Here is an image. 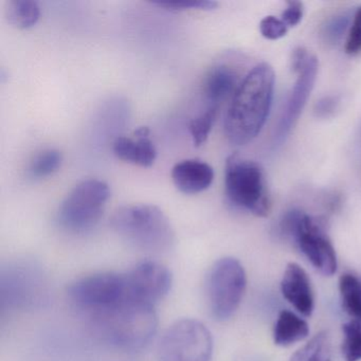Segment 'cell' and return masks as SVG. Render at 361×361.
<instances>
[{
	"label": "cell",
	"instance_id": "7",
	"mask_svg": "<svg viewBox=\"0 0 361 361\" xmlns=\"http://www.w3.org/2000/svg\"><path fill=\"white\" fill-rule=\"evenodd\" d=\"M226 195L236 208L255 216H267L270 202L261 166L238 154L228 157L225 170Z\"/></svg>",
	"mask_w": 361,
	"mask_h": 361
},
{
	"label": "cell",
	"instance_id": "26",
	"mask_svg": "<svg viewBox=\"0 0 361 361\" xmlns=\"http://www.w3.org/2000/svg\"><path fill=\"white\" fill-rule=\"evenodd\" d=\"M361 51V7L357 10L352 20L350 32L345 44L348 54H357Z\"/></svg>",
	"mask_w": 361,
	"mask_h": 361
},
{
	"label": "cell",
	"instance_id": "5",
	"mask_svg": "<svg viewBox=\"0 0 361 361\" xmlns=\"http://www.w3.org/2000/svg\"><path fill=\"white\" fill-rule=\"evenodd\" d=\"M67 295L73 305L86 314L126 302L145 303L137 295L130 271L84 276L69 285Z\"/></svg>",
	"mask_w": 361,
	"mask_h": 361
},
{
	"label": "cell",
	"instance_id": "17",
	"mask_svg": "<svg viewBox=\"0 0 361 361\" xmlns=\"http://www.w3.org/2000/svg\"><path fill=\"white\" fill-rule=\"evenodd\" d=\"M6 18L12 26L25 30L37 24L41 8L32 0H12L6 7Z\"/></svg>",
	"mask_w": 361,
	"mask_h": 361
},
{
	"label": "cell",
	"instance_id": "11",
	"mask_svg": "<svg viewBox=\"0 0 361 361\" xmlns=\"http://www.w3.org/2000/svg\"><path fill=\"white\" fill-rule=\"evenodd\" d=\"M293 71L298 73V79L289 94L274 132V145L283 143L297 123L316 82L318 60L300 48L293 54Z\"/></svg>",
	"mask_w": 361,
	"mask_h": 361
},
{
	"label": "cell",
	"instance_id": "21",
	"mask_svg": "<svg viewBox=\"0 0 361 361\" xmlns=\"http://www.w3.org/2000/svg\"><path fill=\"white\" fill-rule=\"evenodd\" d=\"M217 111H219V107L209 105L208 109L204 113L200 114V116L189 122L188 128H189L193 145L195 147H200L206 142L209 134L214 126L215 120H216Z\"/></svg>",
	"mask_w": 361,
	"mask_h": 361
},
{
	"label": "cell",
	"instance_id": "2",
	"mask_svg": "<svg viewBox=\"0 0 361 361\" xmlns=\"http://www.w3.org/2000/svg\"><path fill=\"white\" fill-rule=\"evenodd\" d=\"M88 316L105 341L126 352L142 350L157 331L155 306L141 302H126Z\"/></svg>",
	"mask_w": 361,
	"mask_h": 361
},
{
	"label": "cell",
	"instance_id": "19",
	"mask_svg": "<svg viewBox=\"0 0 361 361\" xmlns=\"http://www.w3.org/2000/svg\"><path fill=\"white\" fill-rule=\"evenodd\" d=\"M290 361H331V339L327 333L314 335L291 356Z\"/></svg>",
	"mask_w": 361,
	"mask_h": 361
},
{
	"label": "cell",
	"instance_id": "20",
	"mask_svg": "<svg viewBox=\"0 0 361 361\" xmlns=\"http://www.w3.org/2000/svg\"><path fill=\"white\" fill-rule=\"evenodd\" d=\"M62 161V153L58 149H44L31 160L28 175L33 179L45 178L56 172L61 168Z\"/></svg>",
	"mask_w": 361,
	"mask_h": 361
},
{
	"label": "cell",
	"instance_id": "6",
	"mask_svg": "<svg viewBox=\"0 0 361 361\" xmlns=\"http://www.w3.org/2000/svg\"><path fill=\"white\" fill-rule=\"evenodd\" d=\"M280 231L297 244L312 267L323 276H331L337 271L335 248L318 219L303 211H289L281 221Z\"/></svg>",
	"mask_w": 361,
	"mask_h": 361
},
{
	"label": "cell",
	"instance_id": "4",
	"mask_svg": "<svg viewBox=\"0 0 361 361\" xmlns=\"http://www.w3.org/2000/svg\"><path fill=\"white\" fill-rule=\"evenodd\" d=\"M50 300L49 278L39 264L32 261L10 262L0 269V306L3 310H42Z\"/></svg>",
	"mask_w": 361,
	"mask_h": 361
},
{
	"label": "cell",
	"instance_id": "22",
	"mask_svg": "<svg viewBox=\"0 0 361 361\" xmlns=\"http://www.w3.org/2000/svg\"><path fill=\"white\" fill-rule=\"evenodd\" d=\"M342 356L345 361L361 360V323L350 321L342 326Z\"/></svg>",
	"mask_w": 361,
	"mask_h": 361
},
{
	"label": "cell",
	"instance_id": "24",
	"mask_svg": "<svg viewBox=\"0 0 361 361\" xmlns=\"http://www.w3.org/2000/svg\"><path fill=\"white\" fill-rule=\"evenodd\" d=\"M153 5L164 8L169 11H185V10L211 11L216 9L219 4L210 0H178V1H154Z\"/></svg>",
	"mask_w": 361,
	"mask_h": 361
},
{
	"label": "cell",
	"instance_id": "25",
	"mask_svg": "<svg viewBox=\"0 0 361 361\" xmlns=\"http://www.w3.org/2000/svg\"><path fill=\"white\" fill-rule=\"evenodd\" d=\"M259 31L265 39L276 41L287 35L288 27L280 18L269 16L264 18L259 23Z\"/></svg>",
	"mask_w": 361,
	"mask_h": 361
},
{
	"label": "cell",
	"instance_id": "8",
	"mask_svg": "<svg viewBox=\"0 0 361 361\" xmlns=\"http://www.w3.org/2000/svg\"><path fill=\"white\" fill-rule=\"evenodd\" d=\"M109 197L111 190L104 181L99 179L82 181L61 204L59 225L71 233L90 232L100 221Z\"/></svg>",
	"mask_w": 361,
	"mask_h": 361
},
{
	"label": "cell",
	"instance_id": "14",
	"mask_svg": "<svg viewBox=\"0 0 361 361\" xmlns=\"http://www.w3.org/2000/svg\"><path fill=\"white\" fill-rule=\"evenodd\" d=\"M172 179L179 191L191 195L208 189L214 179V172L206 162L188 159L175 164Z\"/></svg>",
	"mask_w": 361,
	"mask_h": 361
},
{
	"label": "cell",
	"instance_id": "9",
	"mask_svg": "<svg viewBox=\"0 0 361 361\" xmlns=\"http://www.w3.org/2000/svg\"><path fill=\"white\" fill-rule=\"evenodd\" d=\"M206 284L211 314L219 321L231 318L240 307L247 287L246 272L240 262L229 257L215 262Z\"/></svg>",
	"mask_w": 361,
	"mask_h": 361
},
{
	"label": "cell",
	"instance_id": "1",
	"mask_svg": "<svg viewBox=\"0 0 361 361\" xmlns=\"http://www.w3.org/2000/svg\"><path fill=\"white\" fill-rule=\"evenodd\" d=\"M274 90V69L266 63L245 77L226 114L225 134L230 142L245 145L259 134L271 109Z\"/></svg>",
	"mask_w": 361,
	"mask_h": 361
},
{
	"label": "cell",
	"instance_id": "13",
	"mask_svg": "<svg viewBox=\"0 0 361 361\" xmlns=\"http://www.w3.org/2000/svg\"><path fill=\"white\" fill-rule=\"evenodd\" d=\"M149 128L142 126L135 130L134 139L119 137L114 142V154L128 164L149 168L153 166L157 156L155 145L149 140Z\"/></svg>",
	"mask_w": 361,
	"mask_h": 361
},
{
	"label": "cell",
	"instance_id": "10",
	"mask_svg": "<svg viewBox=\"0 0 361 361\" xmlns=\"http://www.w3.org/2000/svg\"><path fill=\"white\" fill-rule=\"evenodd\" d=\"M213 338L206 325L194 319H181L164 334L159 361H211Z\"/></svg>",
	"mask_w": 361,
	"mask_h": 361
},
{
	"label": "cell",
	"instance_id": "3",
	"mask_svg": "<svg viewBox=\"0 0 361 361\" xmlns=\"http://www.w3.org/2000/svg\"><path fill=\"white\" fill-rule=\"evenodd\" d=\"M109 225L124 240L149 252H164L174 242L168 217L153 204L120 207L111 215Z\"/></svg>",
	"mask_w": 361,
	"mask_h": 361
},
{
	"label": "cell",
	"instance_id": "23",
	"mask_svg": "<svg viewBox=\"0 0 361 361\" xmlns=\"http://www.w3.org/2000/svg\"><path fill=\"white\" fill-rule=\"evenodd\" d=\"M350 24V18L348 13L336 14L326 20L322 29V37L325 43L334 46L341 41Z\"/></svg>",
	"mask_w": 361,
	"mask_h": 361
},
{
	"label": "cell",
	"instance_id": "27",
	"mask_svg": "<svg viewBox=\"0 0 361 361\" xmlns=\"http://www.w3.org/2000/svg\"><path fill=\"white\" fill-rule=\"evenodd\" d=\"M340 99L337 96H326L321 98L314 105V114L319 118H329L335 114L339 107Z\"/></svg>",
	"mask_w": 361,
	"mask_h": 361
},
{
	"label": "cell",
	"instance_id": "28",
	"mask_svg": "<svg viewBox=\"0 0 361 361\" xmlns=\"http://www.w3.org/2000/svg\"><path fill=\"white\" fill-rule=\"evenodd\" d=\"M303 16V5L299 1H290L283 12L282 20L288 28L297 26Z\"/></svg>",
	"mask_w": 361,
	"mask_h": 361
},
{
	"label": "cell",
	"instance_id": "12",
	"mask_svg": "<svg viewBox=\"0 0 361 361\" xmlns=\"http://www.w3.org/2000/svg\"><path fill=\"white\" fill-rule=\"evenodd\" d=\"M281 291L283 297L299 314L310 317L314 312V300L312 285L305 270L297 263H289L285 268Z\"/></svg>",
	"mask_w": 361,
	"mask_h": 361
},
{
	"label": "cell",
	"instance_id": "15",
	"mask_svg": "<svg viewBox=\"0 0 361 361\" xmlns=\"http://www.w3.org/2000/svg\"><path fill=\"white\" fill-rule=\"evenodd\" d=\"M238 85V73L231 67L219 65L207 73L202 92L211 106L219 107V103L235 94Z\"/></svg>",
	"mask_w": 361,
	"mask_h": 361
},
{
	"label": "cell",
	"instance_id": "18",
	"mask_svg": "<svg viewBox=\"0 0 361 361\" xmlns=\"http://www.w3.org/2000/svg\"><path fill=\"white\" fill-rule=\"evenodd\" d=\"M339 291L344 310L361 323V279L352 274H342Z\"/></svg>",
	"mask_w": 361,
	"mask_h": 361
},
{
	"label": "cell",
	"instance_id": "16",
	"mask_svg": "<svg viewBox=\"0 0 361 361\" xmlns=\"http://www.w3.org/2000/svg\"><path fill=\"white\" fill-rule=\"evenodd\" d=\"M310 335V326L304 319L290 310H282L276 319L274 329V344L290 346L306 339Z\"/></svg>",
	"mask_w": 361,
	"mask_h": 361
}]
</instances>
